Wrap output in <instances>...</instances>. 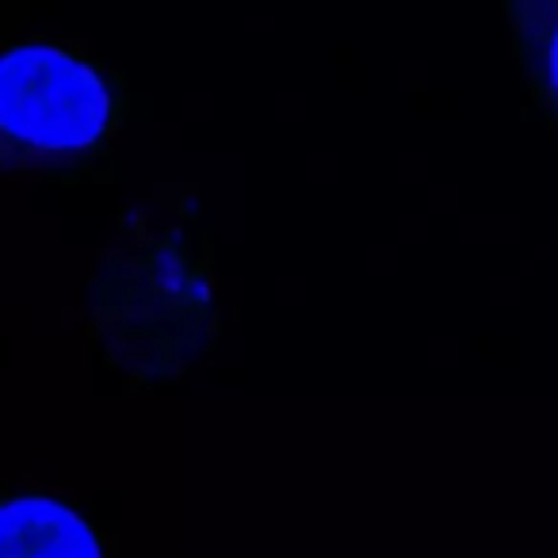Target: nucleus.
Here are the masks:
<instances>
[{
	"instance_id": "f257e3e1",
	"label": "nucleus",
	"mask_w": 558,
	"mask_h": 558,
	"mask_svg": "<svg viewBox=\"0 0 558 558\" xmlns=\"http://www.w3.org/2000/svg\"><path fill=\"white\" fill-rule=\"evenodd\" d=\"M85 329L96 356L131 387L184 379L218 349L215 256L184 192L116 215L88 264Z\"/></svg>"
},
{
	"instance_id": "f03ea898",
	"label": "nucleus",
	"mask_w": 558,
	"mask_h": 558,
	"mask_svg": "<svg viewBox=\"0 0 558 558\" xmlns=\"http://www.w3.org/2000/svg\"><path fill=\"white\" fill-rule=\"evenodd\" d=\"M123 108V77L85 43H12L0 62V161L9 172L81 169L108 149Z\"/></svg>"
},
{
	"instance_id": "7ed1b4c3",
	"label": "nucleus",
	"mask_w": 558,
	"mask_h": 558,
	"mask_svg": "<svg viewBox=\"0 0 558 558\" xmlns=\"http://www.w3.org/2000/svg\"><path fill=\"white\" fill-rule=\"evenodd\" d=\"M0 558H116V543L58 497L9 489L0 505Z\"/></svg>"
},
{
	"instance_id": "20e7f679",
	"label": "nucleus",
	"mask_w": 558,
	"mask_h": 558,
	"mask_svg": "<svg viewBox=\"0 0 558 558\" xmlns=\"http://www.w3.org/2000/svg\"><path fill=\"white\" fill-rule=\"evenodd\" d=\"M512 35V58L524 73L532 104L543 123L558 134V0H509L505 4Z\"/></svg>"
}]
</instances>
